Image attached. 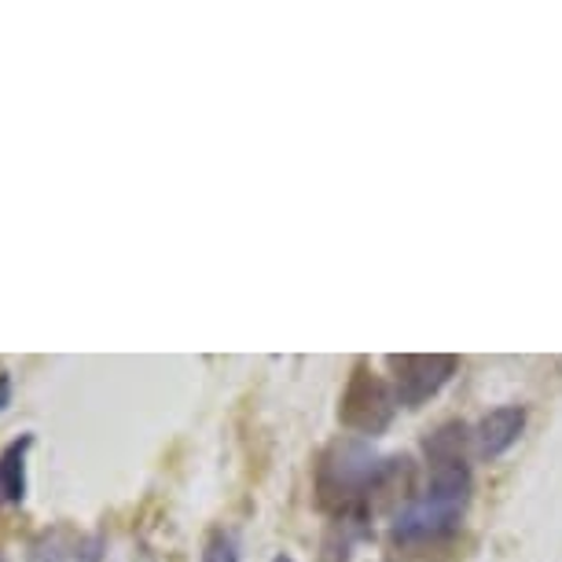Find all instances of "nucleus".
<instances>
[{
    "instance_id": "nucleus-1",
    "label": "nucleus",
    "mask_w": 562,
    "mask_h": 562,
    "mask_svg": "<svg viewBox=\"0 0 562 562\" xmlns=\"http://www.w3.org/2000/svg\"><path fill=\"white\" fill-rule=\"evenodd\" d=\"M467 427L445 423L427 438V490L394 522V540L405 548H427L449 540L460 529V518L471 504V463H467Z\"/></svg>"
},
{
    "instance_id": "nucleus-2",
    "label": "nucleus",
    "mask_w": 562,
    "mask_h": 562,
    "mask_svg": "<svg viewBox=\"0 0 562 562\" xmlns=\"http://www.w3.org/2000/svg\"><path fill=\"white\" fill-rule=\"evenodd\" d=\"M390 474L394 467L379 460L368 441L338 438L316 460V504L324 512H349V507L364 504Z\"/></svg>"
},
{
    "instance_id": "nucleus-3",
    "label": "nucleus",
    "mask_w": 562,
    "mask_h": 562,
    "mask_svg": "<svg viewBox=\"0 0 562 562\" xmlns=\"http://www.w3.org/2000/svg\"><path fill=\"white\" fill-rule=\"evenodd\" d=\"M394 412H397V394L383 379L371 375V371L360 364L353 375H349V383L342 390V405H338L342 427L375 438V434H383L390 423H394Z\"/></svg>"
},
{
    "instance_id": "nucleus-4",
    "label": "nucleus",
    "mask_w": 562,
    "mask_h": 562,
    "mask_svg": "<svg viewBox=\"0 0 562 562\" xmlns=\"http://www.w3.org/2000/svg\"><path fill=\"white\" fill-rule=\"evenodd\" d=\"M390 371H394V394L397 405L419 408L427 405L434 394H441L449 386V379L456 375L460 360L452 353H394L386 357Z\"/></svg>"
},
{
    "instance_id": "nucleus-5",
    "label": "nucleus",
    "mask_w": 562,
    "mask_h": 562,
    "mask_svg": "<svg viewBox=\"0 0 562 562\" xmlns=\"http://www.w3.org/2000/svg\"><path fill=\"white\" fill-rule=\"evenodd\" d=\"M26 562H103V537L70 522L48 526L30 540Z\"/></svg>"
},
{
    "instance_id": "nucleus-6",
    "label": "nucleus",
    "mask_w": 562,
    "mask_h": 562,
    "mask_svg": "<svg viewBox=\"0 0 562 562\" xmlns=\"http://www.w3.org/2000/svg\"><path fill=\"white\" fill-rule=\"evenodd\" d=\"M522 430H526V408H518V405L493 408L490 416L479 423V430H474L479 452L485 460H496V456H504L518 438H522Z\"/></svg>"
},
{
    "instance_id": "nucleus-7",
    "label": "nucleus",
    "mask_w": 562,
    "mask_h": 562,
    "mask_svg": "<svg viewBox=\"0 0 562 562\" xmlns=\"http://www.w3.org/2000/svg\"><path fill=\"white\" fill-rule=\"evenodd\" d=\"M34 449V434H23L0 452V504L19 507L26 501V456Z\"/></svg>"
},
{
    "instance_id": "nucleus-8",
    "label": "nucleus",
    "mask_w": 562,
    "mask_h": 562,
    "mask_svg": "<svg viewBox=\"0 0 562 562\" xmlns=\"http://www.w3.org/2000/svg\"><path fill=\"white\" fill-rule=\"evenodd\" d=\"M199 562H239V540L236 533H228V529H214V533L206 537L203 544V559Z\"/></svg>"
},
{
    "instance_id": "nucleus-9",
    "label": "nucleus",
    "mask_w": 562,
    "mask_h": 562,
    "mask_svg": "<svg viewBox=\"0 0 562 562\" xmlns=\"http://www.w3.org/2000/svg\"><path fill=\"white\" fill-rule=\"evenodd\" d=\"M12 405V375L8 371H0V412Z\"/></svg>"
}]
</instances>
